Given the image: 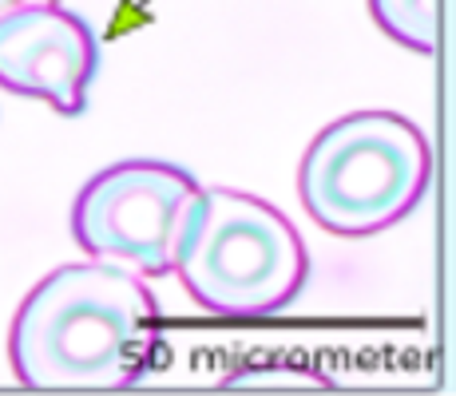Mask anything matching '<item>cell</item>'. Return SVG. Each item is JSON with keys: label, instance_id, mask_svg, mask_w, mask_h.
<instances>
[{"label": "cell", "instance_id": "cell-3", "mask_svg": "<svg viewBox=\"0 0 456 396\" xmlns=\"http://www.w3.org/2000/svg\"><path fill=\"white\" fill-rule=\"evenodd\" d=\"M175 274L218 317H270L302 294L310 254L290 218L231 187H203Z\"/></svg>", "mask_w": 456, "mask_h": 396}, {"label": "cell", "instance_id": "cell-5", "mask_svg": "<svg viewBox=\"0 0 456 396\" xmlns=\"http://www.w3.org/2000/svg\"><path fill=\"white\" fill-rule=\"evenodd\" d=\"M100 72V40L84 16L60 0L24 4L0 16V87L80 116Z\"/></svg>", "mask_w": 456, "mask_h": 396}, {"label": "cell", "instance_id": "cell-4", "mask_svg": "<svg viewBox=\"0 0 456 396\" xmlns=\"http://www.w3.org/2000/svg\"><path fill=\"white\" fill-rule=\"evenodd\" d=\"M199 179L163 158H124L84 182L72 202V238L87 258L139 278L175 274L199 202Z\"/></svg>", "mask_w": 456, "mask_h": 396}, {"label": "cell", "instance_id": "cell-6", "mask_svg": "<svg viewBox=\"0 0 456 396\" xmlns=\"http://www.w3.org/2000/svg\"><path fill=\"white\" fill-rule=\"evenodd\" d=\"M377 28L417 56H433L441 40V0H370Z\"/></svg>", "mask_w": 456, "mask_h": 396}, {"label": "cell", "instance_id": "cell-2", "mask_svg": "<svg viewBox=\"0 0 456 396\" xmlns=\"http://www.w3.org/2000/svg\"><path fill=\"white\" fill-rule=\"evenodd\" d=\"M433 187V143L397 111H349L314 135L297 198L322 230L370 238L409 218Z\"/></svg>", "mask_w": 456, "mask_h": 396}, {"label": "cell", "instance_id": "cell-1", "mask_svg": "<svg viewBox=\"0 0 456 396\" xmlns=\"http://www.w3.org/2000/svg\"><path fill=\"white\" fill-rule=\"evenodd\" d=\"M163 317L143 278L116 262H72L28 289L8 360L28 389H127L155 368Z\"/></svg>", "mask_w": 456, "mask_h": 396}, {"label": "cell", "instance_id": "cell-7", "mask_svg": "<svg viewBox=\"0 0 456 396\" xmlns=\"http://www.w3.org/2000/svg\"><path fill=\"white\" fill-rule=\"evenodd\" d=\"M24 4H44V0H0V16L16 12V8H24Z\"/></svg>", "mask_w": 456, "mask_h": 396}]
</instances>
